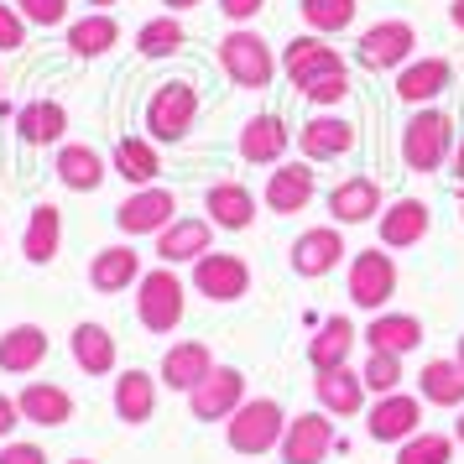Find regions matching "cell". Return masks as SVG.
<instances>
[{"instance_id": "1", "label": "cell", "mask_w": 464, "mask_h": 464, "mask_svg": "<svg viewBox=\"0 0 464 464\" xmlns=\"http://www.w3.org/2000/svg\"><path fill=\"white\" fill-rule=\"evenodd\" d=\"M282 433H287V418H282V401L272 397H246L225 422V443L246 459H261V454L282 449Z\"/></svg>"}, {"instance_id": "2", "label": "cell", "mask_w": 464, "mask_h": 464, "mask_svg": "<svg viewBox=\"0 0 464 464\" xmlns=\"http://www.w3.org/2000/svg\"><path fill=\"white\" fill-rule=\"evenodd\" d=\"M188 287H183V276L172 272V266H151L141 272L136 282V318H141V329L147 334H172L178 324H183V308H188Z\"/></svg>"}, {"instance_id": "3", "label": "cell", "mask_w": 464, "mask_h": 464, "mask_svg": "<svg viewBox=\"0 0 464 464\" xmlns=\"http://www.w3.org/2000/svg\"><path fill=\"white\" fill-rule=\"evenodd\" d=\"M454 151V121L443 110H418L401 126V162L412 172H439Z\"/></svg>"}, {"instance_id": "4", "label": "cell", "mask_w": 464, "mask_h": 464, "mask_svg": "<svg viewBox=\"0 0 464 464\" xmlns=\"http://www.w3.org/2000/svg\"><path fill=\"white\" fill-rule=\"evenodd\" d=\"M219 68H225L230 84H240V89H266L276 79L272 43H266L261 32L235 26V32H225V43H219Z\"/></svg>"}, {"instance_id": "5", "label": "cell", "mask_w": 464, "mask_h": 464, "mask_svg": "<svg viewBox=\"0 0 464 464\" xmlns=\"http://www.w3.org/2000/svg\"><path fill=\"white\" fill-rule=\"evenodd\" d=\"M193 115H198V89H193L188 79H168V84L151 89V100H147L151 141H162V147L183 141V136L193 130Z\"/></svg>"}, {"instance_id": "6", "label": "cell", "mask_w": 464, "mask_h": 464, "mask_svg": "<svg viewBox=\"0 0 464 464\" xmlns=\"http://www.w3.org/2000/svg\"><path fill=\"white\" fill-rule=\"evenodd\" d=\"M344 293H350V303L355 308H365V314H381L392 297H397V261L386 256V246L381 251H355L350 256V272H344Z\"/></svg>"}, {"instance_id": "7", "label": "cell", "mask_w": 464, "mask_h": 464, "mask_svg": "<svg viewBox=\"0 0 464 464\" xmlns=\"http://www.w3.org/2000/svg\"><path fill=\"white\" fill-rule=\"evenodd\" d=\"M412 47H418V32L412 22H376L365 37L355 43V58L360 68H371V73H386V68H407L412 63Z\"/></svg>"}, {"instance_id": "8", "label": "cell", "mask_w": 464, "mask_h": 464, "mask_svg": "<svg viewBox=\"0 0 464 464\" xmlns=\"http://www.w3.org/2000/svg\"><path fill=\"white\" fill-rule=\"evenodd\" d=\"M193 293H204L209 303H240L251 293V266L230 251H209L193 261Z\"/></svg>"}, {"instance_id": "9", "label": "cell", "mask_w": 464, "mask_h": 464, "mask_svg": "<svg viewBox=\"0 0 464 464\" xmlns=\"http://www.w3.org/2000/svg\"><path fill=\"white\" fill-rule=\"evenodd\" d=\"M246 401V376L235 365H214L209 376L188 392V412L198 422H230V412Z\"/></svg>"}, {"instance_id": "10", "label": "cell", "mask_w": 464, "mask_h": 464, "mask_svg": "<svg viewBox=\"0 0 464 464\" xmlns=\"http://www.w3.org/2000/svg\"><path fill=\"white\" fill-rule=\"evenodd\" d=\"M329 449H334V422H329L324 407H314V412H297V418L287 422L276 454H282V464H324Z\"/></svg>"}, {"instance_id": "11", "label": "cell", "mask_w": 464, "mask_h": 464, "mask_svg": "<svg viewBox=\"0 0 464 464\" xmlns=\"http://www.w3.org/2000/svg\"><path fill=\"white\" fill-rule=\"evenodd\" d=\"M422 407H428V401L412 397V392H386V397L371 401L365 433H371L376 443H401V439H412V433H418V422H422Z\"/></svg>"}, {"instance_id": "12", "label": "cell", "mask_w": 464, "mask_h": 464, "mask_svg": "<svg viewBox=\"0 0 464 464\" xmlns=\"http://www.w3.org/2000/svg\"><path fill=\"white\" fill-rule=\"evenodd\" d=\"M172 219H178V198H172L168 188H157V183L136 188L126 204L115 209V225H121L126 235H162Z\"/></svg>"}, {"instance_id": "13", "label": "cell", "mask_w": 464, "mask_h": 464, "mask_svg": "<svg viewBox=\"0 0 464 464\" xmlns=\"http://www.w3.org/2000/svg\"><path fill=\"white\" fill-rule=\"evenodd\" d=\"M344 235L334 230V225H314V230H303L293 240V251H287V261H293L297 276H308V282H318V276H329L344 261Z\"/></svg>"}, {"instance_id": "14", "label": "cell", "mask_w": 464, "mask_h": 464, "mask_svg": "<svg viewBox=\"0 0 464 464\" xmlns=\"http://www.w3.org/2000/svg\"><path fill=\"white\" fill-rule=\"evenodd\" d=\"M376 230H381V246H386V251H412V246L428 240V230H433V209H428L422 198H397V204L381 209Z\"/></svg>"}, {"instance_id": "15", "label": "cell", "mask_w": 464, "mask_h": 464, "mask_svg": "<svg viewBox=\"0 0 464 464\" xmlns=\"http://www.w3.org/2000/svg\"><path fill=\"white\" fill-rule=\"evenodd\" d=\"M214 251V225L209 219H172L168 230L157 235V256L162 266H193L198 256Z\"/></svg>"}, {"instance_id": "16", "label": "cell", "mask_w": 464, "mask_h": 464, "mask_svg": "<svg viewBox=\"0 0 464 464\" xmlns=\"http://www.w3.org/2000/svg\"><path fill=\"white\" fill-rule=\"evenodd\" d=\"M314 162H282V168L266 178V209L272 214H303L314 204Z\"/></svg>"}, {"instance_id": "17", "label": "cell", "mask_w": 464, "mask_h": 464, "mask_svg": "<svg viewBox=\"0 0 464 464\" xmlns=\"http://www.w3.org/2000/svg\"><path fill=\"white\" fill-rule=\"evenodd\" d=\"M381 209H386V198H381L376 178H344L339 188H329L334 225H371V219H381Z\"/></svg>"}, {"instance_id": "18", "label": "cell", "mask_w": 464, "mask_h": 464, "mask_svg": "<svg viewBox=\"0 0 464 464\" xmlns=\"http://www.w3.org/2000/svg\"><path fill=\"white\" fill-rule=\"evenodd\" d=\"M297 147H303V162H334L355 147V126L344 115H314L297 130Z\"/></svg>"}, {"instance_id": "19", "label": "cell", "mask_w": 464, "mask_h": 464, "mask_svg": "<svg viewBox=\"0 0 464 464\" xmlns=\"http://www.w3.org/2000/svg\"><path fill=\"white\" fill-rule=\"evenodd\" d=\"M209 371H214V355H209L204 339H178L168 355H162V386H168V392H183V397H188Z\"/></svg>"}, {"instance_id": "20", "label": "cell", "mask_w": 464, "mask_h": 464, "mask_svg": "<svg viewBox=\"0 0 464 464\" xmlns=\"http://www.w3.org/2000/svg\"><path fill=\"white\" fill-rule=\"evenodd\" d=\"M47 360V329L43 324H11L0 334V371L5 376H32Z\"/></svg>"}, {"instance_id": "21", "label": "cell", "mask_w": 464, "mask_h": 464, "mask_svg": "<svg viewBox=\"0 0 464 464\" xmlns=\"http://www.w3.org/2000/svg\"><path fill=\"white\" fill-rule=\"evenodd\" d=\"M282 68H287V79L303 89L308 79L339 73V68H344V58L329 47V37H318V32H314V37H293V43H287V58H282Z\"/></svg>"}, {"instance_id": "22", "label": "cell", "mask_w": 464, "mask_h": 464, "mask_svg": "<svg viewBox=\"0 0 464 464\" xmlns=\"http://www.w3.org/2000/svg\"><path fill=\"white\" fill-rule=\"evenodd\" d=\"M68 355H73V365H79L84 376H110V371H115V334H110L105 324L84 318V324H73V334H68Z\"/></svg>"}, {"instance_id": "23", "label": "cell", "mask_w": 464, "mask_h": 464, "mask_svg": "<svg viewBox=\"0 0 464 464\" xmlns=\"http://www.w3.org/2000/svg\"><path fill=\"white\" fill-rule=\"evenodd\" d=\"M314 397L329 418H355L360 407H365V381H360V371H350V365H334V371H318Z\"/></svg>"}, {"instance_id": "24", "label": "cell", "mask_w": 464, "mask_h": 464, "mask_svg": "<svg viewBox=\"0 0 464 464\" xmlns=\"http://www.w3.org/2000/svg\"><path fill=\"white\" fill-rule=\"evenodd\" d=\"M16 407H22V422H37V428H68L73 418V397L53 381H26Z\"/></svg>"}, {"instance_id": "25", "label": "cell", "mask_w": 464, "mask_h": 464, "mask_svg": "<svg viewBox=\"0 0 464 464\" xmlns=\"http://www.w3.org/2000/svg\"><path fill=\"white\" fill-rule=\"evenodd\" d=\"M449 84H454V63H449V58H418V63H407L397 73V100L428 105V100H439Z\"/></svg>"}, {"instance_id": "26", "label": "cell", "mask_w": 464, "mask_h": 464, "mask_svg": "<svg viewBox=\"0 0 464 464\" xmlns=\"http://www.w3.org/2000/svg\"><path fill=\"white\" fill-rule=\"evenodd\" d=\"M141 282V256L130 251V246H105V251L89 261V287L94 293H126Z\"/></svg>"}, {"instance_id": "27", "label": "cell", "mask_w": 464, "mask_h": 464, "mask_svg": "<svg viewBox=\"0 0 464 464\" xmlns=\"http://www.w3.org/2000/svg\"><path fill=\"white\" fill-rule=\"evenodd\" d=\"M360 339H365V350H381V355H412L422 344V324L412 314H376Z\"/></svg>"}, {"instance_id": "28", "label": "cell", "mask_w": 464, "mask_h": 464, "mask_svg": "<svg viewBox=\"0 0 464 464\" xmlns=\"http://www.w3.org/2000/svg\"><path fill=\"white\" fill-rule=\"evenodd\" d=\"M204 214H209L214 230H251L256 193L246 188V183H214L209 198H204Z\"/></svg>"}, {"instance_id": "29", "label": "cell", "mask_w": 464, "mask_h": 464, "mask_svg": "<svg viewBox=\"0 0 464 464\" xmlns=\"http://www.w3.org/2000/svg\"><path fill=\"white\" fill-rule=\"evenodd\" d=\"M110 401H115V418L121 422L141 428V422H151V412H157V376H151V371H121Z\"/></svg>"}, {"instance_id": "30", "label": "cell", "mask_w": 464, "mask_h": 464, "mask_svg": "<svg viewBox=\"0 0 464 464\" xmlns=\"http://www.w3.org/2000/svg\"><path fill=\"white\" fill-rule=\"evenodd\" d=\"M282 151H287V121H276V115H251V121L240 126V157H246V162L272 168V162H282Z\"/></svg>"}, {"instance_id": "31", "label": "cell", "mask_w": 464, "mask_h": 464, "mask_svg": "<svg viewBox=\"0 0 464 464\" xmlns=\"http://www.w3.org/2000/svg\"><path fill=\"white\" fill-rule=\"evenodd\" d=\"M58 246H63V214H58V204H37L22 230V256L32 266H47V261H58Z\"/></svg>"}, {"instance_id": "32", "label": "cell", "mask_w": 464, "mask_h": 464, "mask_svg": "<svg viewBox=\"0 0 464 464\" xmlns=\"http://www.w3.org/2000/svg\"><path fill=\"white\" fill-rule=\"evenodd\" d=\"M355 339H360V329L344 314H334L329 324H318V334L308 339V365H314V371H334V365H344L350 350H355Z\"/></svg>"}, {"instance_id": "33", "label": "cell", "mask_w": 464, "mask_h": 464, "mask_svg": "<svg viewBox=\"0 0 464 464\" xmlns=\"http://www.w3.org/2000/svg\"><path fill=\"white\" fill-rule=\"evenodd\" d=\"M16 130H22L26 147H58L68 130V110L58 100H32L16 110Z\"/></svg>"}, {"instance_id": "34", "label": "cell", "mask_w": 464, "mask_h": 464, "mask_svg": "<svg viewBox=\"0 0 464 464\" xmlns=\"http://www.w3.org/2000/svg\"><path fill=\"white\" fill-rule=\"evenodd\" d=\"M418 397L428 407H449V412H459L464 407V371L459 360H428L418 371Z\"/></svg>"}, {"instance_id": "35", "label": "cell", "mask_w": 464, "mask_h": 464, "mask_svg": "<svg viewBox=\"0 0 464 464\" xmlns=\"http://www.w3.org/2000/svg\"><path fill=\"white\" fill-rule=\"evenodd\" d=\"M115 43H121V26H115L110 11L79 16V22L68 26V53H73V58H105Z\"/></svg>"}, {"instance_id": "36", "label": "cell", "mask_w": 464, "mask_h": 464, "mask_svg": "<svg viewBox=\"0 0 464 464\" xmlns=\"http://www.w3.org/2000/svg\"><path fill=\"white\" fill-rule=\"evenodd\" d=\"M58 183L73 193H94L105 183V157L94 147H58Z\"/></svg>"}, {"instance_id": "37", "label": "cell", "mask_w": 464, "mask_h": 464, "mask_svg": "<svg viewBox=\"0 0 464 464\" xmlns=\"http://www.w3.org/2000/svg\"><path fill=\"white\" fill-rule=\"evenodd\" d=\"M110 162H115V172H121L126 183H136V188H147L151 178L162 172L157 147H151V141H141V136H121V141H115V151H110Z\"/></svg>"}, {"instance_id": "38", "label": "cell", "mask_w": 464, "mask_h": 464, "mask_svg": "<svg viewBox=\"0 0 464 464\" xmlns=\"http://www.w3.org/2000/svg\"><path fill=\"white\" fill-rule=\"evenodd\" d=\"M183 43H188V32H183L178 16H151V22L136 32V53H141V58H172Z\"/></svg>"}, {"instance_id": "39", "label": "cell", "mask_w": 464, "mask_h": 464, "mask_svg": "<svg viewBox=\"0 0 464 464\" xmlns=\"http://www.w3.org/2000/svg\"><path fill=\"white\" fill-rule=\"evenodd\" d=\"M297 11H303L308 32H318V37H334L355 22V0H297Z\"/></svg>"}, {"instance_id": "40", "label": "cell", "mask_w": 464, "mask_h": 464, "mask_svg": "<svg viewBox=\"0 0 464 464\" xmlns=\"http://www.w3.org/2000/svg\"><path fill=\"white\" fill-rule=\"evenodd\" d=\"M454 459V439L449 433H412L397 443V459L392 464H449Z\"/></svg>"}, {"instance_id": "41", "label": "cell", "mask_w": 464, "mask_h": 464, "mask_svg": "<svg viewBox=\"0 0 464 464\" xmlns=\"http://www.w3.org/2000/svg\"><path fill=\"white\" fill-rule=\"evenodd\" d=\"M360 381H365V392H376V397H386V392H401V355H381V350H371L365 355V371H360Z\"/></svg>"}, {"instance_id": "42", "label": "cell", "mask_w": 464, "mask_h": 464, "mask_svg": "<svg viewBox=\"0 0 464 464\" xmlns=\"http://www.w3.org/2000/svg\"><path fill=\"white\" fill-rule=\"evenodd\" d=\"M303 94H308L314 105H339V100L350 94V73L339 68V73H324V79H308V84H303Z\"/></svg>"}, {"instance_id": "43", "label": "cell", "mask_w": 464, "mask_h": 464, "mask_svg": "<svg viewBox=\"0 0 464 464\" xmlns=\"http://www.w3.org/2000/svg\"><path fill=\"white\" fill-rule=\"evenodd\" d=\"M32 26H58L68 16V0H11Z\"/></svg>"}, {"instance_id": "44", "label": "cell", "mask_w": 464, "mask_h": 464, "mask_svg": "<svg viewBox=\"0 0 464 464\" xmlns=\"http://www.w3.org/2000/svg\"><path fill=\"white\" fill-rule=\"evenodd\" d=\"M26 43V16L16 5H0V53H16Z\"/></svg>"}, {"instance_id": "45", "label": "cell", "mask_w": 464, "mask_h": 464, "mask_svg": "<svg viewBox=\"0 0 464 464\" xmlns=\"http://www.w3.org/2000/svg\"><path fill=\"white\" fill-rule=\"evenodd\" d=\"M0 464H47V454H43V443L5 439V443H0Z\"/></svg>"}, {"instance_id": "46", "label": "cell", "mask_w": 464, "mask_h": 464, "mask_svg": "<svg viewBox=\"0 0 464 464\" xmlns=\"http://www.w3.org/2000/svg\"><path fill=\"white\" fill-rule=\"evenodd\" d=\"M261 5H266V0H219V11H225V16H230L235 26H246L256 16V11H261Z\"/></svg>"}, {"instance_id": "47", "label": "cell", "mask_w": 464, "mask_h": 464, "mask_svg": "<svg viewBox=\"0 0 464 464\" xmlns=\"http://www.w3.org/2000/svg\"><path fill=\"white\" fill-rule=\"evenodd\" d=\"M22 428V407H16V397H0V439H11Z\"/></svg>"}, {"instance_id": "48", "label": "cell", "mask_w": 464, "mask_h": 464, "mask_svg": "<svg viewBox=\"0 0 464 464\" xmlns=\"http://www.w3.org/2000/svg\"><path fill=\"white\" fill-rule=\"evenodd\" d=\"M449 22H454V26L464 32V0H454V5H449Z\"/></svg>"}, {"instance_id": "49", "label": "cell", "mask_w": 464, "mask_h": 464, "mask_svg": "<svg viewBox=\"0 0 464 464\" xmlns=\"http://www.w3.org/2000/svg\"><path fill=\"white\" fill-rule=\"evenodd\" d=\"M168 11H193V5H204V0H162Z\"/></svg>"}, {"instance_id": "50", "label": "cell", "mask_w": 464, "mask_h": 464, "mask_svg": "<svg viewBox=\"0 0 464 464\" xmlns=\"http://www.w3.org/2000/svg\"><path fill=\"white\" fill-rule=\"evenodd\" d=\"M454 178H459V183H464V147L454 151Z\"/></svg>"}, {"instance_id": "51", "label": "cell", "mask_w": 464, "mask_h": 464, "mask_svg": "<svg viewBox=\"0 0 464 464\" xmlns=\"http://www.w3.org/2000/svg\"><path fill=\"white\" fill-rule=\"evenodd\" d=\"M454 443H464V407H459V418H454Z\"/></svg>"}, {"instance_id": "52", "label": "cell", "mask_w": 464, "mask_h": 464, "mask_svg": "<svg viewBox=\"0 0 464 464\" xmlns=\"http://www.w3.org/2000/svg\"><path fill=\"white\" fill-rule=\"evenodd\" d=\"M454 360H459V371H464V334H459V355H454Z\"/></svg>"}, {"instance_id": "53", "label": "cell", "mask_w": 464, "mask_h": 464, "mask_svg": "<svg viewBox=\"0 0 464 464\" xmlns=\"http://www.w3.org/2000/svg\"><path fill=\"white\" fill-rule=\"evenodd\" d=\"M89 5H115V0H89Z\"/></svg>"}, {"instance_id": "54", "label": "cell", "mask_w": 464, "mask_h": 464, "mask_svg": "<svg viewBox=\"0 0 464 464\" xmlns=\"http://www.w3.org/2000/svg\"><path fill=\"white\" fill-rule=\"evenodd\" d=\"M68 464H94V459H68Z\"/></svg>"}, {"instance_id": "55", "label": "cell", "mask_w": 464, "mask_h": 464, "mask_svg": "<svg viewBox=\"0 0 464 464\" xmlns=\"http://www.w3.org/2000/svg\"><path fill=\"white\" fill-rule=\"evenodd\" d=\"M459 219H464V204H459Z\"/></svg>"}, {"instance_id": "56", "label": "cell", "mask_w": 464, "mask_h": 464, "mask_svg": "<svg viewBox=\"0 0 464 464\" xmlns=\"http://www.w3.org/2000/svg\"><path fill=\"white\" fill-rule=\"evenodd\" d=\"M0 84H5V73H0Z\"/></svg>"}]
</instances>
